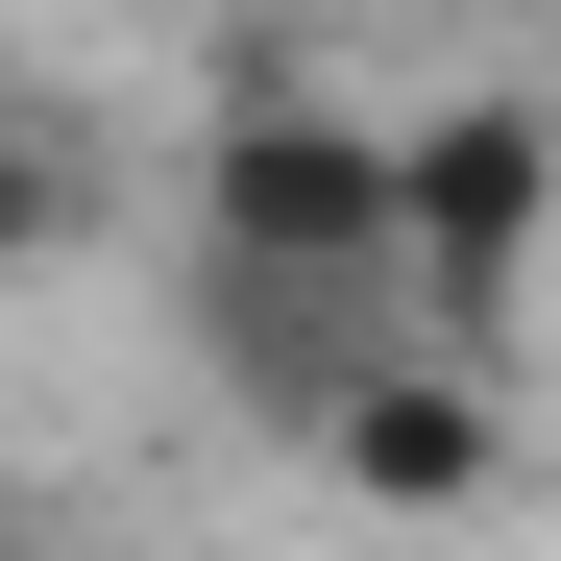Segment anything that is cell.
Masks as SVG:
<instances>
[{"mask_svg":"<svg viewBox=\"0 0 561 561\" xmlns=\"http://www.w3.org/2000/svg\"><path fill=\"white\" fill-rule=\"evenodd\" d=\"M537 244H561V99H415V123H391V294L513 366Z\"/></svg>","mask_w":561,"mask_h":561,"instance_id":"6da1fadb","label":"cell"},{"mask_svg":"<svg viewBox=\"0 0 561 561\" xmlns=\"http://www.w3.org/2000/svg\"><path fill=\"white\" fill-rule=\"evenodd\" d=\"M196 244H268V268H391V123L318 99V73H220L196 123Z\"/></svg>","mask_w":561,"mask_h":561,"instance_id":"7a4b0ae2","label":"cell"},{"mask_svg":"<svg viewBox=\"0 0 561 561\" xmlns=\"http://www.w3.org/2000/svg\"><path fill=\"white\" fill-rule=\"evenodd\" d=\"M294 439H318V489H342V513H513V489H537V439H513V391H489V342H439V318H415V342H366Z\"/></svg>","mask_w":561,"mask_h":561,"instance_id":"3957f363","label":"cell"},{"mask_svg":"<svg viewBox=\"0 0 561 561\" xmlns=\"http://www.w3.org/2000/svg\"><path fill=\"white\" fill-rule=\"evenodd\" d=\"M196 342H220V391L244 415H318L366 342H415L391 268H268V244H196Z\"/></svg>","mask_w":561,"mask_h":561,"instance_id":"277c9868","label":"cell"},{"mask_svg":"<svg viewBox=\"0 0 561 561\" xmlns=\"http://www.w3.org/2000/svg\"><path fill=\"white\" fill-rule=\"evenodd\" d=\"M73 244H99V123H73V73L0 49V294H25V268H73Z\"/></svg>","mask_w":561,"mask_h":561,"instance_id":"5b68a950","label":"cell"}]
</instances>
